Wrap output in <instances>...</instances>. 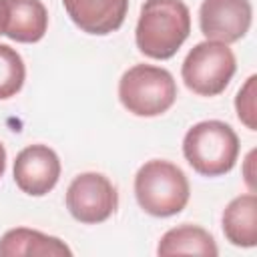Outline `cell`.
Returning a JSON list of instances; mask_svg holds the SVG:
<instances>
[{
  "label": "cell",
  "instance_id": "cell-1",
  "mask_svg": "<svg viewBox=\"0 0 257 257\" xmlns=\"http://www.w3.org/2000/svg\"><path fill=\"white\" fill-rule=\"evenodd\" d=\"M191 32V12L183 0H145L141 6L135 42L137 48L155 60L177 54Z\"/></svg>",
  "mask_w": 257,
  "mask_h": 257
},
{
  "label": "cell",
  "instance_id": "cell-2",
  "mask_svg": "<svg viewBox=\"0 0 257 257\" xmlns=\"http://www.w3.org/2000/svg\"><path fill=\"white\" fill-rule=\"evenodd\" d=\"M135 197L141 209L153 217L181 213L191 197L187 175L171 161H147L135 175Z\"/></svg>",
  "mask_w": 257,
  "mask_h": 257
},
{
  "label": "cell",
  "instance_id": "cell-3",
  "mask_svg": "<svg viewBox=\"0 0 257 257\" xmlns=\"http://www.w3.org/2000/svg\"><path fill=\"white\" fill-rule=\"evenodd\" d=\"M183 155L199 175L221 177L237 163L239 137L223 120H201L185 133Z\"/></svg>",
  "mask_w": 257,
  "mask_h": 257
},
{
  "label": "cell",
  "instance_id": "cell-4",
  "mask_svg": "<svg viewBox=\"0 0 257 257\" xmlns=\"http://www.w3.org/2000/svg\"><path fill=\"white\" fill-rule=\"evenodd\" d=\"M118 100L135 116H159L177 100V82L167 68L135 64L118 80Z\"/></svg>",
  "mask_w": 257,
  "mask_h": 257
},
{
  "label": "cell",
  "instance_id": "cell-5",
  "mask_svg": "<svg viewBox=\"0 0 257 257\" xmlns=\"http://www.w3.org/2000/svg\"><path fill=\"white\" fill-rule=\"evenodd\" d=\"M237 70V60L229 44L203 40L195 44L181 66L185 86L199 96L221 94Z\"/></svg>",
  "mask_w": 257,
  "mask_h": 257
},
{
  "label": "cell",
  "instance_id": "cell-6",
  "mask_svg": "<svg viewBox=\"0 0 257 257\" xmlns=\"http://www.w3.org/2000/svg\"><path fill=\"white\" fill-rule=\"evenodd\" d=\"M116 187L102 173H80L66 189V209L78 223H102L116 211Z\"/></svg>",
  "mask_w": 257,
  "mask_h": 257
},
{
  "label": "cell",
  "instance_id": "cell-7",
  "mask_svg": "<svg viewBox=\"0 0 257 257\" xmlns=\"http://www.w3.org/2000/svg\"><path fill=\"white\" fill-rule=\"evenodd\" d=\"M251 20L249 0H203L199 8V26L207 40L237 42L249 32Z\"/></svg>",
  "mask_w": 257,
  "mask_h": 257
},
{
  "label": "cell",
  "instance_id": "cell-8",
  "mask_svg": "<svg viewBox=\"0 0 257 257\" xmlns=\"http://www.w3.org/2000/svg\"><path fill=\"white\" fill-rule=\"evenodd\" d=\"M14 183L30 197L50 193L60 177V159L46 145H28L14 159Z\"/></svg>",
  "mask_w": 257,
  "mask_h": 257
},
{
  "label": "cell",
  "instance_id": "cell-9",
  "mask_svg": "<svg viewBox=\"0 0 257 257\" xmlns=\"http://www.w3.org/2000/svg\"><path fill=\"white\" fill-rule=\"evenodd\" d=\"M0 22L10 40L32 44L48 30V10L42 0H0Z\"/></svg>",
  "mask_w": 257,
  "mask_h": 257
},
{
  "label": "cell",
  "instance_id": "cell-10",
  "mask_svg": "<svg viewBox=\"0 0 257 257\" xmlns=\"http://www.w3.org/2000/svg\"><path fill=\"white\" fill-rule=\"evenodd\" d=\"M62 6L82 32L96 36L118 30L128 12V0H62Z\"/></svg>",
  "mask_w": 257,
  "mask_h": 257
},
{
  "label": "cell",
  "instance_id": "cell-11",
  "mask_svg": "<svg viewBox=\"0 0 257 257\" xmlns=\"http://www.w3.org/2000/svg\"><path fill=\"white\" fill-rule=\"evenodd\" d=\"M2 257H62L72 255V249L58 237L40 233L28 227H16L0 237Z\"/></svg>",
  "mask_w": 257,
  "mask_h": 257
},
{
  "label": "cell",
  "instance_id": "cell-12",
  "mask_svg": "<svg viewBox=\"0 0 257 257\" xmlns=\"http://www.w3.org/2000/svg\"><path fill=\"white\" fill-rule=\"evenodd\" d=\"M223 233L235 247H255L257 243V197L255 193L235 197L221 217Z\"/></svg>",
  "mask_w": 257,
  "mask_h": 257
},
{
  "label": "cell",
  "instance_id": "cell-13",
  "mask_svg": "<svg viewBox=\"0 0 257 257\" xmlns=\"http://www.w3.org/2000/svg\"><path fill=\"white\" fill-rule=\"evenodd\" d=\"M159 255H207L215 257L219 253L217 243L209 231L199 225H179L169 229L157 247Z\"/></svg>",
  "mask_w": 257,
  "mask_h": 257
},
{
  "label": "cell",
  "instance_id": "cell-14",
  "mask_svg": "<svg viewBox=\"0 0 257 257\" xmlns=\"http://www.w3.org/2000/svg\"><path fill=\"white\" fill-rule=\"evenodd\" d=\"M26 80V66L16 48L0 44V100L20 92Z\"/></svg>",
  "mask_w": 257,
  "mask_h": 257
},
{
  "label": "cell",
  "instance_id": "cell-15",
  "mask_svg": "<svg viewBox=\"0 0 257 257\" xmlns=\"http://www.w3.org/2000/svg\"><path fill=\"white\" fill-rule=\"evenodd\" d=\"M255 82L257 76L251 74L245 84L239 88L237 96H235V110L239 120L249 128V131H257V106H255Z\"/></svg>",
  "mask_w": 257,
  "mask_h": 257
},
{
  "label": "cell",
  "instance_id": "cell-16",
  "mask_svg": "<svg viewBox=\"0 0 257 257\" xmlns=\"http://www.w3.org/2000/svg\"><path fill=\"white\" fill-rule=\"evenodd\" d=\"M253 163H255V151H251V153L247 155V159H245V171H243V175H245V183H247V187L251 189V193L255 191V173H253Z\"/></svg>",
  "mask_w": 257,
  "mask_h": 257
},
{
  "label": "cell",
  "instance_id": "cell-17",
  "mask_svg": "<svg viewBox=\"0 0 257 257\" xmlns=\"http://www.w3.org/2000/svg\"><path fill=\"white\" fill-rule=\"evenodd\" d=\"M4 171H6V149L0 143V177L4 175Z\"/></svg>",
  "mask_w": 257,
  "mask_h": 257
},
{
  "label": "cell",
  "instance_id": "cell-18",
  "mask_svg": "<svg viewBox=\"0 0 257 257\" xmlns=\"http://www.w3.org/2000/svg\"><path fill=\"white\" fill-rule=\"evenodd\" d=\"M0 34H2V22H0Z\"/></svg>",
  "mask_w": 257,
  "mask_h": 257
}]
</instances>
